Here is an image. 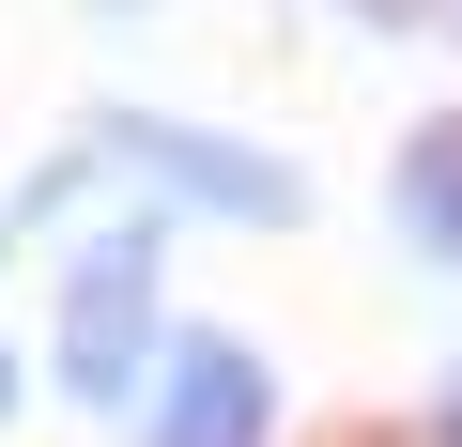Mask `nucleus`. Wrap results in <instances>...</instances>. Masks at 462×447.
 <instances>
[{"mask_svg":"<svg viewBox=\"0 0 462 447\" xmlns=\"http://www.w3.org/2000/svg\"><path fill=\"white\" fill-rule=\"evenodd\" d=\"M93 154H108V170H139V185H154L170 216H216V232H293V216H309L293 154L231 139V124H170V108H93Z\"/></svg>","mask_w":462,"mask_h":447,"instance_id":"f03ea898","label":"nucleus"},{"mask_svg":"<svg viewBox=\"0 0 462 447\" xmlns=\"http://www.w3.org/2000/svg\"><path fill=\"white\" fill-rule=\"evenodd\" d=\"M370 16H447V32H462V0H370Z\"/></svg>","mask_w":462,"mask_h":447,"instance_id":"423d86ee","label":"nucleus"},{"mask_svg":"<svg viewBox=\"0 0 462 447\" xmlns=\"http://www.w3.org/2000/svg\"><path fill=\"white\" fill-rule=\"evenodd\" d=\"M16 401H32V370H16V355H0V416H16Z\"/></svg>","mask_w":462,"mask_h":447,"instance_id":"0eeeda50","label":"nucleus"},{"mask_svg":"<svg viewBox=\"0 0 462 447\" xmlns=\"http://www.w3.org/2000/svg\"><path fill=\"white\" fill-rule=\"evenodd\" d=\"M139 447H278V370L231 324H170L154 386H139Z\"/></svg>","mask_w":462,"mask_h":447,"instance_id":"7ed1b4c3","label":"nucleus"},{"mask_svg":"<svg viewBox=\"0 0 462 447\" xmlns=\"http://www.w3.org/2000/svg\"><path fill=\"white\" fill-rule=\"evenodd\" d=\"M431 447H462V370H447V386H431Z\"/></svg>","mask_w":462,"mask_h":447,"instance_id":"39448f33","label":"nucleus"},{"mask_svg":"<svg viewBox=\"0 0 462 447\" xmlns=\"http://www.w3.org/2000/svg\"><path fill=\"white\" fill-rule=\"evenodd\" d=\"M154 247H170V216H124V232H78V247H62L47 370H62V401H93V416H139V386H154V355H170Z\"/></svg>","mask_w":462,"mask_h":447,"instance_id":"f257e3e1","label":"nucleus"},{"mask_svg":"<svg viewBox=\"0 0 462 447\" xmlns=\"http://www.w3.org/2000/svg\"><path fill=\"white\" fill-rule=\"evenodd\" d=\"M108 16H124V0H108Z\"/></svg>","mask_w":462,"mask_h":447,"instance_id":"1a4fd4ad","label":"nucleus"},{"mask_svg":"<svg viewBox=\"0 0 462 447\" xmlns=\"http://www.w3.org/2000/svg\"><path fill=\"white\" fill-rule=\"evenodd\" d=\"M0 232H16V216H0Z\"/></svg>","mask_w":462,"mask_h":447,"instance_id":"6e6552de","label":"nucleus"},{"mask_svg":"<svg viewBox=\"0 0 462 447\" xmlns=\"http://www.w3.org/2000/svg\"><path fill=\"white\" fill-rule=\"evenodd\" d=\"M385 200H401V247L462 278V108H431V124L401 139V170H385Z\"/></svg>","mask_w":462,"mask_h":447,"instance_id":"20e7f679","label":"nucleus"}]
</instances>
